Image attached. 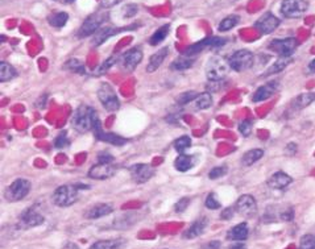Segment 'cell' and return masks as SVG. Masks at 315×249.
<instances>
[{"mask_svg": "<svg viewBox=\"0 0 315 249\" xmlns=\"http://www.w3.org/2000/svg\"><path fill=\"white\" fill-rule=\"evenodd\" d=\"M98 120L99 119H98L96 111L94 108L86 106V104H81L71 116V125L78 133H87L94 129Z\"/></svg>", "mask_w": 315, "mask_h": 249, "instance_id": "obj_1", "label": "cell"}, {"mask_svg": "<svg viewBox=\"0 0 315 249\" xmlns=\"http://www.w3.org/2000/svg\"><path fill=\"white\" fill-rule=\"evenodd\" d=\"M228 69H231L230 63L226 62L223 57L212 56L211 58H208L207 63L204 66V73L210 82L223 81L228 73Z\"/></svg>", "mask_w": 315, "mask_h": 249, "instance_id": "obj_2", "label": "cell"}, {"mask_svg": "<svg viewBox=\"0 0 315 249\" xmlns=\"http://www.w3.org/2000/svg\"><path fill=\"white\" fill-rule=\"evenodd\" d=\"M108 19V11L107 9H102V11H98L95 13L90 15L87 19L83 21L79 29H78V37L79 39H85V37H89L95 33L99 28H102V25L104 24V21Z\"/></svg>", "mask_w": 315, "mask_h": 249, "instance_id": "obj_3", "label": "cell"}, {"mask_svg": "<svg viewBox=\"0 0 315 249\" xmlns=\"http://www.w3.org/2000/svg\"><path fill=\"white\" fill-rule=\"evenodd\" d=\"M78 199V188L75 185H62L54 190L52 200L58 207H70Z\"/></svg>", "mask_w": 315, "mask_h": 249, "instance_id": "obj_4", "label": "cell"}, {"mask_svg": "<svg viewBox=\"0 0 315 249\" xmlns=\"http://www.w3.org/2000/svg\"><path fill=\"white\" fill-rule=\"evenodd\" d=\"M98 99L100 103L108 112H115L119 110L120 102L119 98L116 95L115 88L112 87L110 83H102L98 88Z\"/></svg>", "mask_w": 315, "mask_h": 249, "instance_id": "obj_5", "label": "cell"}, {"mask_svg": "<svg viewBox=\"0 0 315 249\" xmlns=\"http://www.w3.org/2000/svg\"><path fill=\"white\" fill-rule=\"evenodd\" d=\"M31 187L32 185L29 181L24 180V178H17L8 186L5 192H4V198L8 202H19L29 194Z\"/></svg>", "mask_w": 315, "mask_h": 249, "instance_id": "obj_6", "label": "cell"}, {"mask_svg": "<svg viewBox=\"0 0 315 249\" xmlns=\"http://www.w3.org/2000/svg\"><path fill=\"white\" fill-rule=\"evenodd\" d=\"M308 11V0H284L281 3V13L286 19H300Z\"/></svg>", "mask_w": 315, "mask_h": 249, "instance_id": "obj_7", "label": "cell"}, {"mask_svg": "<svg viewBox=\"0 0 315 249\" xmlns=\"http://www.w3.org/2000/svg\"><path fill=\"white\" fill-rule=\"evenodd\" d=\"M254 57L253 54L251 53L250 50H238L235 52L232 56H231L230 61V67L234 71H238V73H242V71H246V70L251 69L253 66Z\"/></svg>", "mask_w": 315, "mask_h": 249, "instance_id": "obj_8", "label": "cell"}, {"mask_svg": "<svg viewBox=\"0 0 315 249\" xmlns=\"http://www.w3.org/2000/svg\"><path fill=\"white\" fill-rule=\"evenodd\" d=\"M235 210L238 214H240L243 218L252 219L257 214V203L253 196L250 194H244L236 200L235 203Z\"/></svg>", "mask_w": 315, "mask_h": 249, "instance_id": "obj_9", "label": "cell"}, {"mask_svg": "<svg viewBox=\"0 0 315 249\" xmlns=\"http://www.w3.org/2000/svg\"><path fill=\"white\" fill-rule=\"evenodd\" d=\"M226 42V39H220V37H208V39H204L202 40V41L189 46L188 49L185 50L184 56L192 57V56H195V54L203 52L204 49H218L220 46H223Z\"/></svg>", "mask_w": 315, "mask_h": 249, "instance_id": "obj_10", "label": "cell"}, {"mask_svg": "<svg viewBox=\"0 0 315 249\" xmlns=\"http://www.w3.org/2000/svg\"><path fill=\"white\" fill-rule=\"evenodd\" d=\"M297 46H298V41L293 37H289L284 40H273L268 45V49L278 54L280 57H292Z\"/></svg>", "mask_w": 315, "mask_h": 249, "instance_id": "obj_11", "label": "cell"}, {"mask_svg": "<svg viewBox=\"0 0 315 249\" xmlns=\"http://www.w3.org/2000/svg\"><path fill=\"white\" fill-rule=\"evenodd\" d=\"M142 60V52L141 49L138 48H133V49H129L128 52L119 58V66L120 69L124 70V71H128V73H132L133 70L140 65V62Z\"/></svg>", "mask_w": 315, "mask_h": 249, "instance_id": "obj_12", "label": "cell"}, {"mask_svg": "<svg viewBox=\"0 0 315 249\" xmlns=\"http://www.w3.org/2000/svg\"><path fill=\"white\" fill-rule=\"evenodd\" d=\"M154 169L149 164H135L129 168V176L136 184H145L153 177Z\"/></svg>", "mask_w": 315, "mask_h": 249, "instance_id": "obj_13", "label": "cell"}, {"mask_svg": "<svg viewBox=\"0 0 315 249\" xmlns=\"http://www.w3.org/2000/svg\"><path fill=\"white\" fill-rule=\"evenodd\" d=\"M280 25V20L277 19L276 16L268 12L265 15H262L260 19L254 23V28L257 29L261 35H270L276 31Z\"/></svg>", "mask_w": 315, "mask_h": 249, "instance_id": "obj_14", "label": "cell"}, {"mask_svg": "<svg viewBox=\"0 0 315 249\" xmlns=\"http://www.w3.org/2000/svg\"><path fill=\"white\" fill-rule=\"evenodd\" d=\"M116 166L112 164H96V165L91 166L89 172V177L92 180H108L112 176H115Z\"/></svg>", "mask_w": 315, "mask_h": 249, "instance_id": "obj_15", "label": "cell"}, {"mask_svg": "<svg viewBox=\"0 0 315 249\" xmlns=\"http://www.w3.org/2000/svg\"><path fill=\"white\" fill-rule=\"evenodd\" d=\"M44 220H45L44 216L36 208H27L20 215V222L25 228H33V227L41 226Z\"/></svg>", "mask_w": 315, "mask_h": 249, "instance_id": "obj_16", "label": "cell"}, {"mask_svg": "<svg viewBox=\"0 0 315 249\" xmlns=\"http://www.w3.org/2000/svg\"><path fill=\"white\" fill-rule=\"evenodd\" d=\"M280 88V84L278 82H268V83L262 84L261 87H258L256 91H254L253 96H252V100L254 103L257 102H264V100H268L269 98H272Z\"/></svg>", "mask_w": 315, "mask_h": 249, "instance_id": "obj_17", "label": "cell"}, {"mask_svg": "<svg viewBox=\"0 0 315 249\" xmlns=\"http://www.w3.org/2000/svg\"><path fill=\"white\" fill-rule=\"evenodd\" d=\"M123 29H126V28H122V29H119V28H114V27L99 28V29H98V31H96L95 33L92 35L91 46L102 45V44L107 41L110 37H112V36L116 35V33H119V32H122Z\"/></svg>", "mask_w": 315, "mask_h": 249, "instance_id": "obj_18", "label": "cell"}, {"mask_svg": "<svg viewBox=\"0 0 315 249\" xmlns=\"http://www.w3.org/2000/svg\"><path fill=\"white\" fill-rule=\"evenodd\" d=\"M94 133H95L96 138L100 140V141H104V142H108V144H114L116 146H120L123 145L127 142V140L123 137H120L118 134H114V133H106L102 130V126H100V122L98 120L94 126Z\"/></svg>", "mask_w": 315, "mask_h": 249, "instance_id": "obj_19", "label": "cell"}, {"mask_svg": "<svg viewBox=\"0 0 315 249\" xmlns=\"http://www.w3.org/2000/svg\"><path fill=\"white\" fill-rule=\"evenodd\" d=\"M293 182V178L290 176H288L286 173L284 172H277L274 173L273 176L269 177L268 180V186L270 188H274V190H284L285 187H288L289 185Z\"/></svg>", "mask_w": 315, "mask_h": 249, "instance_id": "obj_20", "label": "cell"}, {"mask_svg": "<svg viewBox=\"0 0 315 249\" xmlns=\"http://www.w3.org/2000/svg\"><path fill=\"white\" fill-rule=\"evenodd\" d=\"M208 222L206 218H200V219H196L195 222L192 223L191 226L189 227L188 230L185 231L184 235H182V238L184 239H195L198 236L203 234L204 230H206V227H207Z\"/></svg>", "mask_w": 315, "mask_h": 249, "instance_id": "obj_21", "label": "cell"}, {"mask_svg": "<svg viewBox=\"0 0 315 249\" xmlns=\"http://www.w3.org/2000/svg\"><path fill=\"white\" fill-rule=\"evenodd\" d=\"M250 235V228L246 222L239 223L235 227H232L228 234H227V239H230L232 242H244Z\"/></svg>", "mask_w": 315, "mask_h": 249, "instance_id": "obj_22", "label": "cell"}, {"mask_svg": "<svg viewBox=\"0 0 315 249\" xmlns=\"http://www.w3.org/2000/svg\"><path fill=\"white\" fill-rule=\"evenodd\" d=\"M114 211L111 204H107V203H98V204H94L92 207H90L89 210L86 211L85 216L90 220H94V219H99V218H103V216H107L110 215Z\"/></svg>", "mask_w": 315, "mask_h": 249, "instance_id": "obj_23", "label": "cell"}, {"mask_svg": "<svg viewBox=\"0 0 315 249\" xmlns=\"http://www.w3.org/2000/svg\"><path fill=\"white\" fill-rule=\"evenodd\" d=\"M169 54V48H162L161 50H158L157 53H154L152 57L149 58V62L146 65V71L148 73H154L156 70L162 65V62L165 61V58L168 57Z\"/></svg>", "mask_w": 315, "mask_h": 249, "instance_id": "obj_24", "label": "cell"}, {"mask_svg": "<svg viewBox=\"0 0 315 249\" xmlns=\"http://www.w3.org/2000/svg\"><path fill=\"white\" fill-rule=\"evenodd\" d=\"M194 165H195V157L189 154L181 153V156H178L177 160L174 161V166L178 172H188Z\"/></svg>", "mask_w": 315, "mask_h": 249, "instance_id": "obj_25", "label": "cell"}, {"mask_svg": "<svg viewBox=\"0 0 315 249\" xmlns=\"http://www.w3.org/2000/svg\"><path fill=\"white\" fill-rule=\"evenodd\" d=\"M192 108L195 111H202V110H207L212 106V96L210 92H203L196 96L195 100L191 103Z\"/></svg>", "mask_w": 315, "mask_h": 249, "instance_id": "obj_26", "label": "cell"}, {"mask_svg": "<svg viewBox=\"0 0 315 249\" xmlns=\"http://www.w3.org/2000/svg\"><path fill=\"white\" fill-rule=\"evenodd\" d=\"M290 62H292V57H280L276 62H273V65L270 66L269 69L266 70L264 77H269V75H273V74L281 73L282 70L288 67Z\"/></svg>", "mask_w": 315, "mask_h": 249, "instance_id": "obj_27", "label": "cell"}, {"mask_svg": "<svg viewBox=\"0 0 315 249\" xmlns=\"http://www.w3.org/2000/svg\"><path fill=\"white\" fill-rule=\"evenodd\" d=\"M123 246V239H114V240H99L94 243L89 249H122Z\"/></svg>", "mask_w": 315, "mask_h": 249, "instance_id": "obj_28", "label": "cell"}, {"mask_svg": "<svg viewBox=\"0 0 315 249\" xmlns=\"http://www.w3.org/2000/svg\"><path fill=\"white\" fill-rule=\"evenodd\" d=\"M315 100L314 92H304L297 96L294 102H293V108L294 110H302V108L308 107L309 104H312Z\"/></svg>", "mask_w": 315, "mask_h": 249, "instance_id": "obj_29", "label": "cell"}, {"mask_svg": "<svg viewBox=\"0 0 315 249\" xmlns=\"http://www.w3.org/2000/svg\"><path fill=\"white\" fill-rule=\"evenodd\" d=\"M262 156H264V150L262 149H251L244 153V156L242 158V164L244 166L253 165L254 162L261 160Z\"/></svg>", "mask_w": 315, "mask_h": 249, "instance_id": "obj_30", "label": "cell"}, {"mask_svg": "<svg viewBox=\"0 0 315 249\" xmlns=\"http://www.w3.org/2000/svg\"><path fill=\"white\" fill-rule=\"evenodd\" d=\"M169 29H170L169 24H165V25H162V27L158 28L157 31L150 36V39H149L150 45L156 46L158 45V44H161V42L168 37V35H169Z\"/></svg>", "mask_w": 315, "mask_h": 249, "instance_id": "obj_31", "label": "cell"}, {"mask_svg": "<svg viewBox=\"0 0 315 249\" xmlns=\"http://www.w3.org/2000/svg\"><path fill=\"white\" fill-rule=\"evenodd\" d=\"M194 65V57H188V56H182V57L177 58L172 62L170 69L177 70V71H182V70H188L189 67H191Z\"/></svg>", "mask_w": 315, "mask_h": 249, "instance_id": "obj_32", "label": "cell"}, {"mask_svg": "<svg viewBox=\"0 0 315 249\" xmlns=\"http://www.w3.org/2000/svg\"><path fill=\"white\" fill-rule=\"evenodd\" d=\"M67 20H69V15L66 12H57L48 17V23L54 28H62L65 27Z\"/></svg>", "mask_w": 315, "mask_h": 249, "instance_id": "obj_33", "label": "cell"}, {"mask_svg": "<svg viewBox=\"0 0 315 249\" xmlns=\"http://www.w3.org/2000/svg\"><path fill=\"white\" fill-rule=\"evenodd\" d=\"M16 77V70L7 62H0V82L11 81Z\"/></svg>", "mask_w": 315, "mask_h": 249, "instance_id": "obj_34", "label": "cell"}, {"mask_svg": "<svg viewBox=\"0 0 315 249\" xmlns=\"http://www.w3.org/2000/svg\"><path fill=\"white\" fill-rule=\"evenodd\" d=\"M239 20H240V17H239L238 15H230V16H227V17H224L222 21H220L219 24V31L220 32H227V31H231L232 28H235L236 25L239 24Z\"/></svg>", "mask_w": 315, "mask_h": 249, "instance_id": "obj_35", "label": "cell"}, {"mask_svg": "<svg viewBox=\"0 0 315 249\" xmlns=\"http://www.w3.org/2000/svg\"><path fill=\"white\" fill-rule=\"evenodd\" d=\"M65 69L70 70V71H74V73H78V74L86 73L85 66H83V63H82L79 60H77V58H73V60H69V61L66 62Z\"/></svg>", "mask_w": 315, "mask_h": 249, "instance_id": "obj_36", "label": "cell"}, {"mask_svg": "<svg viewBox=\"0 0 315 249\" xmlns=\"http://www.w3.org/2000/svg\"><path fill=\"white\" fill-rule=\"evenodd\" d=\"M191 145V138L189 136H181L174 141V149L177 150L178 153H184L185 150L189 149Z\"/></svg>", "mask_w": 315, "mask_h": 249, "instance_id": "obj_37", "label": "cell"}, {"mask_svg": "<svg viewBox=\"0 0 315 249\" xmlns=\"http://www.w3.org/2000/svg\"><path fill=\"white\" fill-rule=\"evenodd\" d=\"M199 95L198 92L195 91H188V92H182L180 96L177 98V103L181 104V106H185V104L192 103L195 100L196 96Z\"/></svg>", "mask_w": 315, "mask_h": 249, "instance_id": "obj_38", "label": "cell"}, {"mask_svg": "<svg viewBox=\"0 0 315 249\" xmlns=\"http://www.w3.org/2000/svg\"><path fill=\"white\" fill-rule=\"evenodd\" d=\"M119 61V60H118V58L116 57H110V58H107V60H106V61L103 62V63H102V65L99 66V67H98V69H96V71L94 74H95V75H102V74H104L106 73V71H107L108 69H111L112 66L115 65L116 62Z\"/></svg>", "mask_w": 315, "mask_h": 249, "instance_id": "obj_39", "label": "cell"}, {"mask_svg": "<svg viewBox=\"0 0 315 249\" xmlns=\"http://www.w3.org/2000/svg\"><path fill=\"white\" fill-rule=\"evenodd\" d=\"M204 204H206V207H207L208 210H218V208L222 207V204H220V202L218 200V196H216L215 192H210V194H208Z\"/></svg>", "mask_w": 315, "mask_h": 249, "instance_id": "obj_40", "label": "cell"}, {"mask_svg": "<svg viewBox=\"0 0 315 249\" xmlns=\"http://www.w3.org/2000/svg\"><path fill=\"white\" fill-rule=\"evenodd\" d=\"M298 249H315L314 235H305V236H302L300 242V248Z\"/></svg>", "mask_w": 315, "mask_h": 249, "instance_id": "obj_41", "label": "cell"}, {"mask_svg": "<svg viewBox=\"0 0 315 249\" xmlns=\"http://www.w3.org/2000/svg\"><path fill=\"white\" fill-rule=\"evenodd\" d=\"M227 168L226 166H215V168H212L208 173V178L210 180H218V178H222L227 174Z\"/></svg>", "mask_w": 315, "mask_h": 249, "instance_id": "obj_42", "label": "cell"}, {"mask_svg": "<svg viewBox=\"0 0 315 249\" xmlns=\"http://www.w3.org/2000/svg\"><path fill=\"white\" fill-rule=\"evenodd\" d=\"M69 145V137H67V133L66 132H62L61 134H58L56 140H54V146L57 149H62V148H66Z\"/></svg>", "mask_w": 315, "mask_h": 249, "instance_id": "obj_43", "label": "cell"}, {"mask_svg": "<svg viewBox=\"0 0 315 249\" xmlns=\"http://www.w3.org/2000/svg\"><path fill=\"white\" fill-rule=\"evenodd\" d=\"M239 132L243 134V136H246L248 137L252 132V122L251 120H244L242 123L239 124Z\"/></svg>", "mask_w": 315, "mask_h": 249, "instance_id": "obj_44", "label": "cell"}, {"mask_svg": "<svg viewBox=\"0 0 315 249\" xmlns=\"http://www.w3.org/2000/svg\"><path fill=\"white\" fill-rule=\"evenodd\" d=\"M190 198H182V199H180L176 203V206H174V211L177 212V214H182V212H185V210L189 207V204H190Z\"/></svg>", "mask_w": 315, "mask_h": 249, "instance_id": "obj_45", "label": "cell"}, {"mask_svg": "<svg viewBox=\"0 0 315 249\" xmlns=\"http://www.w3.org/2000/svg\"><path fill=\"white\" fill-rule=\"evenodd\" d=\"M136 13H137V5L136 4H128V5H126V8H124V16L126 17H132Z\"/></svg>", "mask_w": 315, "mask_h": 249, "instance_id": "obj_46", "label": "cell"}, {"mask_svg": "<svg viewBox=\"0 0 315 249\" xmlns=\"http://www.w3.org/2000/svg\"><path fill=\"white\" fill-rule=\"evenodd\" d=\"M123 0H100V5L103 9H108V8H112L118 5L119 3H122Z\"/></svg>", "mask_w": 315, "mask_h": 249, "instance_id": "obj_47", "label": "cell"}, {"mask_svg": "<svg viewBox=\"0 0 315 249\" xmlns=\"http://www.w3.org/2000/svg\"><path fill=\"white\" fill-rule=\"evenodd\" d=\"M98 160H99L100 164H112L114 162V157L108 153H100L98 156Z\"/></svg>", "mask_w": 315, "mask_h": 249, "instance_id": "obj_48", "label": "cell"}, {"mask_svg": "<svg viewBox=\"0 0 315 249\" xmlns=\"http://www.w3.org/2000/svg\"><path fill=\"white\" fill-rule=\"evenodd\" d=\"M235 211H236L235 208L228 207V208H226V210H223V212L220 214V216H222V219H224V220H230V219L234 216Z\"/></svg>", "mask_w": 315, "mask_h": 249, "instance_id": "obj_49", "label": "cell"}, {"mask_svg": "<svg viewBox=\"0 0 315 249\" xmlns=\"http://www.w3.org/2000/svg\"><path fill=\"white\" fill-rule=\"evenodd\" d=\"M222 248V243L218 242V240H212V242L207 243L202 247V249H220Z\"/></svg>", "mask_w": 315, "mask_h": 249, "instance_id": "obj_50", "label": "cell"}, {"mask_svg": "<svg viewBox=\"0 0 315 249\" xmlns=\"http://www.w3.org/2000/svg\"><path fill=\"white\" fill-rule=\"evenodd\" d=\"M228 249H247V246L243 242H236L235 244L228 247Z\"/></svg>", "mask_w": 315, "mask_h": 249, "instance_id": "obj_51", "label": "cell"}, {"mask_svg": "<svg viewBox=\"0 0 315 249\" xmlns=\"http://www.w3.org/2000/svg\"><path fill=\"white\" fill-rule=\"evenodd\" d=\"M62 249H79V248H78L77 244H74V243H66Z\"/></svg>", "mask_w": 315, "mask_h": 249, "instance_id": "obj_52", "label": "cell"}, {"mask_svg": "<svg viewBox=\"0 0 315 249\" xmlns=\"http://www.w3.org/2000/svg\"><path fill=\"white\" fill-rule=\"evenodd\" d=\"M308 69H309V71H310V73H315V58L314 60H313L312 62H310V63H309V66H308Z\"/></svg>", "mask_w": 315, "mask_h": 249, "instance_id": "obj_53", "label": "cell"}, {"mask_svg": "<svg viewBox=\"0 0 315 249\" xmlns=\"http://www.w3.org/2000/svg\"><path fill=\"white\" fill-rule=\"evenodd\" d=\"M63 1H65V3H67V4H70V3H74L75 0H63Z\"/></svg>", "mask_w": 315, "mask_h": 249, "instance_id": "obj_54", "label": "cell"}]
</instances>
